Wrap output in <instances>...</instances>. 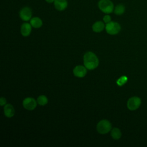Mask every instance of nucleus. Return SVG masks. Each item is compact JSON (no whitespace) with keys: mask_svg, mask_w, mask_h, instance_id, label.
<instances>
[{"mask_svg":"<svg viewBox=\"0 0 147 147\" xmlns=\"http://www.w3.org/2000/svg\"><path fill=\"white\" fill-rule=\"evenodd\" d=\"M83 61L84 66L89 70L94 69L99 64V60L96 55L92 52H86L83 57Z\"/></svg>","mask_w":147,"mask_h":147,"instance_id":"f257e3e1","label":"nucleus"},{"mask_svg":"<svg viewBox=\"0 0 147 147\" xmlns=\"http://www.w3.org/2000/svg\"><path fill=\"white\" fill-rule=\"evenodd\" d=\"M99 10L105 14H110L114 11V3L111 0H99L98 3Z\"/></svg>","mask_w":147,"mask_h":147,"instance_id":"f03ea898","label":"nucleus"},{"mask_svg":"<svg viewBox=\"0 0 147 147\" xmlns=\"http://www.w3.org/2000/svg\"><path fill=\"white\" fill-rule=\"evenodd\" d=\"M111 129V124L109 121L106 119L101 120L96 125V130L100 134H106L109 133Z\"/></svg>","mask_w":147,"mask_h":147,"instance_id":"7ed1b4c3","label":"nucleus"},{"mask_svg":"<svg viewBox=\"0 0 147 147\" xmlns=\"http://www.w3.org/2000/svg\"><path fill=\"white\" fill-rule=\"evenodd\" d=\"M105 29L108 34L115 35L120 32L121 27L119 23L114 21H110L106 24Z\"/></svg>","mask_w":147,"mask_h":147,"instance_id":"20e7f679","label":"nucleus"},{"mask_svg":"<svg viewBox=\"0 0 147 147\" xmlns=\"http://www.w3.org/2000/svg\"><path fill=\"white\" fill-rule=\"evenodd\" d=\"M141 103V99L138 96L130 98L127 102V107L129 110L134 111L139 108Z\"/></svg>","mask_w":147,"mask_h":147,"instance_id":"39448f33","label":"nucleus"},{"mask_svg":"<svg viewBox=\"0 0 147 147\" xmlns=\"http://www.w3.org/2000/svg\"><path fill=\"white\" fill-rule=\"evenodd\" d=\"M21 19L24 21H28L30 20L32 17V9L28 6L24 7L22 8L19 13Z\"/></svg>","mask_w":147,"mask_h":147,"instance_id":"423d86ee","label":"nucleus"},{"mask_svg":"<svg viewBox=\"0 0 147 147\" xmlns=\"http://www.w3.org/2000/svg\"><path fill=\"white\" fill-rule=\"evenodd\" d=\"M23 107L28 110H33L37 106V102L33 98H26L22 102Z\"/></svg>","mask_w":147,"mask_h":147,"instance_id":"0eeeda50","label":"nucleus"},{"mask_svg":"<svg viewBox=\"0 0 147 147\" xmlns=\"http://www.w3.org/2000/svg\"><path fill=\"white\" fill-rule=\"evenodd\" d=\"M74 75L78 78H83L87 74V68L83 65H77L73 70Z\"/></svg>","mask_w":147,"mask_h":147,"instance_id":"6e6552de","label":"nucleus"},{"mask_svg":"<svg viewBox=\"0 0 147 147\" xmlns=\"http://www.w3.org/2000/svg\"><path fill=\"white\" fill-rule=\"evenodd\" d=\"M55 8L58 11H63L68 6V2L67 0H55L54 2Z\"/></svg>","mask_w":147,"mask_h":147,"instance_id":"1a4fd4ad","label":"nucleus"},{"mask_svg":"<svg viewBox=\"0 0 147 147\" xmlns=\"http://www.w3.org/2000/svg\"><path fill=\"white\" fill-rule=\"evenodd\" d=\"M32 25L30 24L28 22L23 23L21 27V34L24 36L26 37L28 36L32 31Z\"/></svg>","mask_w":147,"mask_h":147,"instance_id":"9d476101","label":"nucleus"},{"mask_svg":"<svg viewBox=\"0 0 147 147\" xmlns=\"http://www.w3.org/2000/svg\"><path fill=\"white\" fill-rule=\"evenodd\" d=\"M4 114L8 118L12 117L14 115V109L11 104H6L3 107Z\"/></svg>","mask_w":147,"mask_h":147,"instance_id":"9b49d317","label":"nucleus"},{"mask_svg":"<svg viewBox=\"0 0 147 147\" xmlns=\"http://www.w3.org/2000/svg\"><path fill=\"white\" fill-rule=\"evenodd\" d=\"M105 28V25L102 21H98L95 22L92 26V30L96 33H99L102 32Z\"/></svg>","mask_w":147,"mask_h":147,"instance_id":"f8f14e48","label":"nucleus"},{"mask_svg":"<svg viewBox=\"0 0 147 147\" xmlns=\"http://www.w3.org/2000/svg\"><path fill=\"white\" fill-rule=\"evenodd\" d=\"M30 24L34 28H40L42 25V21L38 17H32L30 20Z\"/></svg>","mask_w":147,"mask_h":147,"instance_id":"ddd939ff","label":"nucleus"},{"mask_svg":"<svg viewBox=\"0 0 147 147\" xmlns=\"http://www.w3.org/2000/svg\"><path fill=\"white\" fill-rule=\"evenodd\" d=\"M125 11V7L123 4H118L114 7V13L117 16L123 14Z\"/></svg>","mask_w":147,"mask_h":147,"instance_id":"4468645a","label":"nucleus"},{"mask_svg":"<svg viewBox=\"0 0 147 147\" xmlns=\"http://www.w3.org/2000/svg\"><path fill=\"white\" fill-rule=\"evenodd\" d=\"M111 135L113 139L119 140L121 137L122 133H121V130L118 128L114 127L112 129V130L111 131Z\"/></svg>","mask_w":147,"mask_h":147,"instance_id":"2eb2a0df","label":"nucleus"},{"mask_svg":"<svg viewBox=\"0 0 147 147\" xmlns=\"http://www.w3.org/2000/svg\"><path fill=\"white\" fill-rule=\"evenodd\" d=\"M37 103L41 105V106H44L46 104H47L48 102V98H47L46 96L44 95H40L39 96L38 98H37Z\"/></svg>","mask_w":147,"mask_h":147,"instance_id":"dca6fc26","label":"nucleus"},{"mask_svg":"<svg viewBox=\"0 0 147 147\" xmlns=\"http://www.w3.org/2000/svg\"><path fill=\"white\" fill-rule=\"evenodd\" d=\"M127 80V78L125 76H122L117 80V83L118 86H121L124 84H125Z\"/></svg>","mask_w":147,"mask_h":147,"instance_id":"f3484780","label":"nucleus"},{"mask_svg":"<svg viewBox=\"0 0 147 147\" xmlns=\"http://www.w3.org/2000/svg\"><path fill=\"white\" fill-rule=\"evenodd\" d=\"M103 22L106 24L107 23H109V22L111 21V18L110 17V16L109 15V14H106V15L104 16L103 18Z\"/></svg>","mask_w":147,"mask_h":147,"instance_id":"a211bd4d","label":"nucleus"},{"mask_svg":"<svg viewBox=\"0 0 147 147\" xmlns=\"http://www.w3.org/2000/svg\"><path fill=\"white\" fill-rule=\"evenodd\" d=\"M6 103V100L5 98L1 97L0 99V105L1 106H3Z\"/></svg>","mask_w":147,"mask_h":147,"instance_id":"6ab92c4d","label":"nucleus"},{"mask_svg":"<svg viewBox=\"0 0 147 147\" xmlns=\"http://www.w3.org/2000/svg\"><path fill=\"white\" fill-rule=\"evenodd\" d=\"M47 3H53L55 0H45Z\"/></svg>","mask_w":147,"mask_h":147,"instance_id":"aec40b11","label":"nucleus"}]
</instances>
